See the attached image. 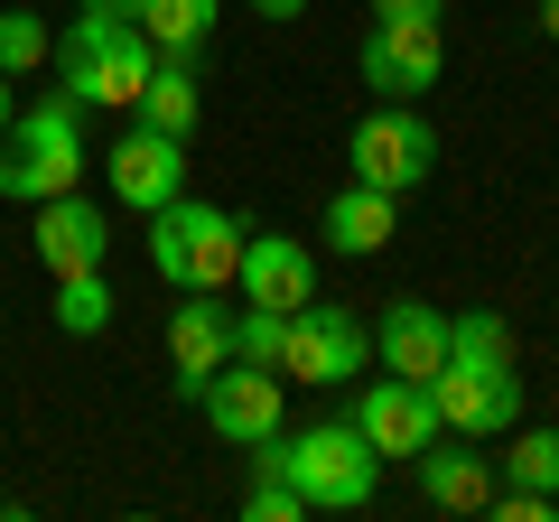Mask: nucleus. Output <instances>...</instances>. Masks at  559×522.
<instances>
[{"instance_id": "obj_1", "label": "nucleus", "mask_w": 559, "mask_h": 522, "mask_svg": "<svg viewBox=\"0 0 559 522\" xmlns=\"http://www.w3.org/2000/svg\"><path fill=\"white\" fill-rule=\"evenodd\" d=\"M242 458H252V476H289L308 495V513H364L373 485H382V458L364 448L355 420H318V429H299V439L271 429V439H252Z\"/></svg>"}, {"instance_id": "obj_2", "label": "nucleus", "mask_w": 559, "mask_h": 522, "mask_svg": "<svg viewBox=\"0 0 559 522\" xmlns=\"http://www.w3.org/2000/svg\"><path fill=\"white\" fill-rule=\"evenodd\" d=\"M47 57H57V75H66L75 103H140L159 47H150V28H140L131 10H94V0H84V20L66 28Z\"/></svg>"}, {"instance_id": "obj_3", "label": "nucleus", "mask_w": 559, "mask_h": 522, "mask_svg": "<svg viewBox=\"0 0 559 522\" xmlns=\"http://www.w3.org/2000/svg\"><path fill=\"white\" fill-rule=\"evenodd\" d=\"M84 178V131H75V94L38 103L0 131V197L10 205H47Z\"/></svg>"}, {"instance_id": "obj_4", "label": "nucleus", "mask_w": 559, "mask_h": 522, "mask_svg": "<svg viewBox=\"0 0 559 522\" xmlns=\"http://www.w3.org/2000/svg\"><path fill=\"white\" fill-rule=\"evenodd\" d=\"M234 261H242V224L224 205H197V197H168L150 215V271L168 289H234Z\"/></svg>"}, {"instance_id": "obj_5", "label": "nucleus", "mask_w": 559, "mask_h": 522, "mask_svg": "<svg viewBox=\"0 0 559 522\" xmlns=\"http://www.w3.org/2000/svg\"><path fill=\"white\" fill-rule=\"evenodd\" d=\"M345 159H355L364 187H382V197H411V187H429V168H439V131H429L411 103H382V112L355 121Z\"/></svg>"}, {"instance_id": "obj_6", "label": "nucleus", "mask_w": 559, "mask_h": 522, "mask_svg": "<svg viewBox=\"0 0 559 522\" xmlns=\"http://www.w3.org/2000/svg\"><path fill=\"white\" fill-rule=\"evenodd\" d=\"M429 402H439V429H448V439H495V429L522 420V382H513V364L448 355L439 373H429Z\"/></svg>"}, {"instance_id": "obj_7", "label": "nucleus", "mask_w": 559, "mask_h": 522, "mask_svg": "<svg viewBox=\"0 0 559 522\" xmlns=\"http://www.w3.org/2000/svg\"><path fill=\"white\" fill-rule=\"evenodd\" d=\"M364 355H373V336H364L345 308H326V299H308V308H289V345H280V382H355L364 373Z\"/></svg>"}, {"instance_id": "obj_8", "label": "nucleus", "mask_w": 559, "mask_h": 522, "mask_svg": "<svg viewBox=\"0 0 559 522\" xmlns=\"http://www.w3.org/2000/svg\"><path fill=\"white\" fill-rule=\"evenodd\" d=\"M197 411H205V429H215L224 448H252V439L280 429V373L234 355V364H215V373L197 382Z\"/></svg>"}, {"instance_id": "obj_9", "label": "nucleus", "mask_w": 559, "mask_h": 522, "mask_svg": "<svg viewBox=\"0 0 559 522\" xmlns=\"http://www.w3.org/2000/svg\"><path fill=\"white\" fill-rule=\"evenodd\" d=\"M355 429H364V448L373 458H419L429 439H448L439 429V402H429V382H364L355 392Z\"/></svg>"}, {"instance_id": "obj_10", "label": "nucleus", "mask_w": 559, "mask_h": 522, "mask_svg": "<svg viewBox=\"0 0 559 522\" xmlns=\"http://www.w3.org/2000/svg\"><path fill=\"white\" fill-rule=\"evenodd\" d=\"M364 84L382 103H419L439 84V20H373L364 38Z\"/></svg>"}, {"instance_id": "obj_11", "label": "nucleus", "mask_w": 559, "mask_h": 522, "mask_svg": "<svg viewBox=\"0 0 559 522\" xmlns=\"http://www.w3.org/2000/svg\"><path fill=\"white\" fill-rule=\"evenodd\" d=\"M103 168H112V197L140 205V215H159L168 197H187V141H168V131H121L112 150H103Z\"/></svg>"}, {"instance_id": "obj_12", "label": "nucleus", "mask_w": 559, "mask_h": 522, "mask_svg": "<svg viewBox=\"0 0 559 522\" xmlns=\"http://www.w3.org/2000/svg\"><path fill=\"white\" fill-rule=\"evenodd\" d=\"M234 281H242V308H308L318 299V261H308V242L289 234H242V261H234Z\"/></svg>"}, {"instance_id": "obj_13", "label": "nucleus", "mask_w": 559, "mask_h": 522, "mask_svg": "<svg viewBox=\"0 0 559 522\" xmlns=\"http://www.w3.org/2000/svg\"><path fill=\"white\" fill-rule=\"evenodd\" d=\"M168 364H178L187 402L215 364H234V308H215V289H187V308H168Z\"/></svg>"}, {"instance_id": "obj_14", "label": "nucleus", "mask_w": 559, "mask_h": 522, "mask_svg": "<svg viewBox=\"0 0 559 522\" xmlns=\"http://www.w3.org/2000/svg\"><path fill=\"white\" fill-rule=\"evenodd\" d=\"M373 355L392 364L401 382H429V373L448 364V318H439L429 299H392V308L373 318Z\"/></svg>"}, {"instance_id": "obj_15", "label": "nucleus", "mask_w": 559, "mask_h": 522, "mask_svg": "<svg viewBox=\"0 0 559 522\" xmlns=\"http://www.w3.org/2000/svg\"><path fill=\"white\" fill-rule=\"evenodd\" d=\"M103 242H112V234H103V215L75 197V187L38 205V261L57 271V281H66V271H103Z\"/></svg>"}, {"instance_id": "obj_16", "label": "nucleus", "mask_w": 559, "mask_h": 522, "mask_svg": "<svg viewBox=\"0 0 559 522\" xmlns=\"http://www.w3.org/2000/svg\"><path fill=\"white\" fill-rule=\"evenodd\" d=\"M401 234V197H382V187H345V197H326V242H336V252H382V242Z\"/></svg>"}, {"instance_id": "obj_17", "label": "nucleus", "mask_w": 559, "mask_h": 522, "mask_svg": "<svg viewBox=\"0 0 559 522\" xmlns=\"http://www.w3.org/2000/svg\"><path fill=\"white\" fill-rule=\"evenodd\" d=\"M476 448V439H466ZM466 448H419V495L439 503V513H485V495H495V476H485V458H466Z\"/></svg>"}, {"instance_id": "obj_18", "label": "nucleus", "mask_w": 559, "mask_h": 522, "mask_svg": "<svg viewBox=\"0 0 559 522\" xmlns=\"http://www.w3.org/2000/svg\"><path fill=\"white\" fill-rule=\"evenodd\" d=\"M150 131H168V141H187L197 131V75H187V57H159L150 66V84H140V103H131Z\"/></svg>"}, {"instance_id": "obj_19", "label": "nucleus", "mask_w": 559, "mask_h": 522, "mask_svg": "<svg viewBox=\"0 0 559 522\" xmlns=\"http://www.w3.org/2000/svg\"><path fill=\"white\" fill-rule=\"evenodd\" d=\"M131 20L150 28L159 57H197V47L215 38V0H131Z\"/></svg>"}, {"instance_id": "obj_20", "label": "nucleus", "mask_w": 559, "mask_h": 522, "mask_svg": "<svg viewBox=\"0 0 559 522\" xmlns=\"http://www.w3.org/2000/svg\"><path fill=\"white\" fill-rule=\"evenodd\" d=\"M57 327H66V336H103V327H112V289H103V271H66V281H57Z\"/></svg>"}, {"instance_id": "obj_21", "label": "nucleus", "mask_w": 559, "mask_h": 522, "mask_svg": "<svg viewBox=\"0 0 559 522\" xmlns=\"http://www.w3.org/2000/svg\"><path fill=\"white\" fill-rule=\"evenodd\" d=\"M448 355H485V364H513V327H503L495 308H466V318H448Z\"/></svg>"}, {"instance_id": "obj_22", "label": "nucleus", "mask_w": 559, "mask_h": 522, "mask_svg": "<svg viewBox=\"0 0 559 522\" xmlns=\"http://www.w3.org/2000/svg\"><path fill=\"white\" fill-rule=\"evenodd\" d=\"M280 345H289V318H280V308H242L234 318V355L242 364H271L280 373Z\"/></svg>"}, {"instance_id": "obj_23", "label": "nucleus", "mask_w": 559, "mask_h": 522, "mask_svg": "<svg viewBox=\"0 0 559 522\" xmlns=\"http://www.w3.org/2000/svg\"><path fill=\"white\" fill-rule=\"evenodd\" d=\"M503 466H513V485H540V495H559V429H522Z\"/></svg>"}, {"instance_id": "obj_24", "label": "nucleus", "mask_w": 559, "mask_h": 522, "mask_svg": "<svg viewBox=\"0 0 559 522\" xmlns=\"http://www.w3.org/2000/svg\"><path fill=\"white\" fill-rule=\"evenodd\" d=\"M47 20H28V10H10V20H0V75H28V66L47 57Z\"/></svg>"}, {"instance_id": "obj_25", "label": "nucleus", "mask_w": 559, "mask_h": 522, "mask_svg": "<svg viewBox=\"0 0 559 522\" xmlns=\"http://www.w3.org/2000/svg\"><path fill=\"white\" fill-rule=\"evenodd\" d=\"M252 522H308V495L289 476H252V503H242Z\"/></svg>"}, {"instance_id": "obj_26", "label": "nucleus", "mask_w": 559, "mask_h": 522, "mask_svg": "<svg viewBox=\"0 0 559 522\" xmlns=\"http://www.w3.org/2000/svg\"><path fill=\"white\" fill-rule=\"evenodd\" d=\"M485 513H503V522H550V513H559V495H540V485H513V495H485Z\"/></svg>"}, {"instance_id": "obj_27", "label": "nucleus", "mask_w": 559, "mask_h": 522, "mask_svg": "<svg viewBox=\"0 0 559 522\" xmlns=\"http://www.w3.org/2000/svg\"><path fill=\"white\" fill-rule=\"evenodd\" d=\"M373 20H439V0H373Z\"/></svg>"}, {"instance_id": "obj_28", "label": "nucleus", "mask_w": 559, "mask_h": 522, "mask_svg": "<svg viewBox=\"0 0 559 522\" xmlns=\"http://www.w3.org/2000/svg\"><path fill=\"white\" fill-rule=\"evenodd\" d=\"M252 10H261V20H299L308 0H252Z\"/></svg>"}, {"instance_id": "obj_29", "label": "nucleus", "mask_w": 559, "mask_h": 522, "mask_svg": "<svg viewBox=\"0 0 559 522\" xmlns=\"http://www.w3.org/2000/svg\"><path fill=\"white\" fill-rule=\"evenodd\" d=\"M540 38H550V47H559V0H540Z\"/></svg>"}, {"instance_id": "obj_30", "label": "nucleus", "mask_w": 559, "mask_h": 522, "mask_svg": "<svg viewBox=\"0 0 559 522\" xmlns=\"http://www.w3.org/2000/svg\"><path fill=\"white\" fill-rule=\"evenodd\" d=\"M0 131H10V84H0Z\"/></svg>"}]
</instances>
